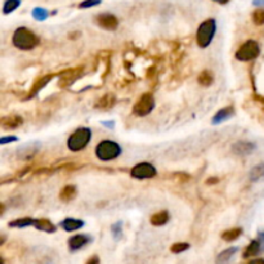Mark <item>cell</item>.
I'll return each mask as SVG.
<instances>
[{
    "instance_id": "1",
    "label": "cell",
    "mask_w": 264,
    "mask_h": 264,
    "mask_svg": "<svg viewBox=\"0 0 264 264\" xmlns=\"http://www.w3.org/2000/svg\"><path fill=\"white\" fill-rule=\"evenodd\" d=\"M12 42H13L14 47L18 49L31 50L39 44V38L27 27H20L14 31Z\"/></svg>"
},
{
    "instance_id": "2",
    "label": "cell",
    "mask_w": 264,
    "mask_h": 264,
    "mask_svg": "<svg viewBox=\"0 0 264 264\" xmlns=\"http://www.w3.org/2000/svg\"><path fill=\"white\" fill-rule=\"evenodd\" d=\"M90 138H92V130L89 128H79L70 136L69 141H67V147L73 152H78L88 146Z\"/></svg>"
},
{
    "instance_id": "3",
    "label": "cell",
    "mask_w": 264,
    "mask_h": 264,
    "mask_svg": "<svg viewBox=\"0 0 264 264\" xmlns=\"http://www.w3.org/2000/svg\"><path fill=\"white\" fill-rule=\"evenodd\" d=\"M215 31H217V22L214 18H209V20L204 21L197 28V34H196V42L200 48H206L210 45L211 40L214 38Z\"/></svg>"
},
{
    "instance_id": "4",
    "label": "cell",
    "mask_w": 264,
    "mask_h": 264,
    "mask_svg": "<svg viewBox=\"0 0 264 264\" xmlns=\"http://www.w3.org/2000/svg\"><path fill=\"white\" fill-rule=\"evenodd\" d=\"M120 153H121V147L110 139L100 142V145L95 148V155L101 161H111V160L119 157Z\"/></svg>"
},
{
    "instance_id": "5",
    "label": "cell",
    "mask_w": 264,
    "mask_h": 264,
    "mask_svg": "<svg viewBox=\"0 0 264 264\" xmlns=\"http://www.w3.org/2000/svg\"><path fill=\"white\" fill-rule=\"evenodd\" d=\"M260 54V47L255 40H248L237 49L236 58L241 62H249L258 58Z\"/></svg>"
},
{
    "instance_id": "6",
    "label": "cell",
    "mask_w": 264,
    "mask_h": 264,
    "mask_svg": "<svg viewBox=\"0 0 264 264\" xmlns=\"http://www.w3.org/2000/svg\"><path fill=\"white\" fill-rule=\"evenodd\" d=\"M155 107V98L151 93H145L141 95L133 107V114L137 116H147Z\"/></svg>"
},
{
    "instance_id": "7",
    "label": "cell",
    "mask_w": 264,
    "mask_h": 264,
    "mask_svg": "<svg viewBox=\"0 0 264 264\" xmlns=\"http://www.w3.org/2000/svg\"><path fill=\"white\" fill-rule=\"evenodd\" d=\"M131 177L137 179H148L157 174V170L150 162H139L131 169Z\"/></svg>"
},
{
    "instance_id": "8",
    "label": "cell",
    "mask_w": 264,
    "mask_h": 264,
    "mask_svg": "<svg viewBox=\"0 0 264 264\" xmlns=\"http://www.w3.org/2000/svg\"><path fill=\"white\" fill-rule=\"evenodd\" d=\"M95 22H97V25L100 26V27L109 31L116 30L117 26H119V20H117L114 14H110V13L98 14L97 18H95Z\"/></svg>"
},
{
    "instance_id": "9",
    "label": "cell",
    "mask_w": 264,
    "mask_h": 264,
    "mask_svg": "<svg viewBox=\"0 0 264 264\" xmlns=\"http://www.w3.org/2000/svg\"><path fill=\"white\" fill-rule=\"evenodd\" d=\"M23 124V119L18 115H8V116L2 117L0 120V126L4 129V130H13L17 129L18 126H21Z\"/></svg>"
},
{
    "instance_id": "10",
    "label": "cell",
    "mask_w": 264,
    "mask_h": 264,
    "mask_svg": "<svg viewBox=\"0 0 264 264\" xmlns=\"http://www.w3.org/2000/svg\"><path fill=\"white\" fill-rule=\"evenodd\" d=\"M92 241L90 236L88 235H75V236L69 239V248L71 251H76L79 249L84 248L85 245H88Z\"/></svg>"
},
{
    "instance_id": "11",
    "label": "cell",
    "mask_w": 264,
    "mask_h": 264,
    "mask_svg": "<svg viewBox=\"0 0 264 264\" xmlns=\"http://www.w3.org/2000/svg\"><path fill=\"white\" fill-rule=\"evenodd\" d=\"M263 249H264V245L263 242L260 241V239L253 240V241L245 248L244 253H242V258L248 259V258H253V256H256L260 251H263Z\"/></svg>"
},
{
    "instance_id": "12",
    "label": "cell",
    "mask_w": 264,
    "mask_h": 264,
    "mask_svg": "<svg viewBox=\"0 0 264 264\" xmlns=\"http://www.w3.org/2000/svg\"><path fill=\"white\" fill-rule=\"evenodd\" d=\"M256 146L254 145L253 142H245V141H240V142L235 143L234 147H232V151H234L236 155L240 156H245L249 155V153L253 152L255 150Z\"/></svg>"
},
{
    "instance_id": "13",
    "label": "cell",
    "mask_w": 264,
    "mask_h": 264,
    "mask_svg": "<svg viewBox=\"0 0 264 264\" xmlns=\"http://www.w3.org/2000/svg\"><path fill=\"white\" fill-rule=\"evenodd\" d=\"M32 227H35L37 229H39V231L47 232V234H54L57 229L56 225L48 219H35Z\"/></svg>"
},
{
    "instance_id": "14",
    "label": "cell",
    "mask_w": 264,
    "mask_h": 264,
    "mask_svg": "<svg viewBox=\"0 0 264 264\" xmlns=\"http://www.w3.org/2000/svg\"><path fill=\"white\" fill-rule=\"evenodd\" d=\"M234 107H224V109L219 110V111L217 112V114L214 115V117H213V124H220V122H223L224 120L229 119V117H232V115H234Z\"/></svg>"
},
{
    "instance_id": "15",
    "label": "cell",
    "mask_w": 264,
    "mask_h": 264,
    "mask_svg": "<svg viewBox=\"0 0 264 264\" xmlns=\"http://www.w3.org/2000/svg\"><path fill=\"white\" fill-rule=\"evenodd\" d=\"M83 225H84L83 220L74 219V218H67V219H64L63 222L61 223V227L63 228L64 231H67V232L76 231V229L81 228Z\"/></svg>"
},
{
    "instance_id": "16",
    "label": "cell",
    "mask_w": 264,
    "mask_h": 264,
    "mask_svg": "<svg viewBox=\"0 0 264 264\" xmlns=\"http://www.w3.org/2000/svg\"><path fill=\"white\" fill-rule=\"evenodd\" d=\"M169 220V213L167 210L158 211L151 217V224L156 225V227H161V225L167 224Z\"/></svg>"
},
{
    "instance_id": "17",
    "label": "cell",
    "mask_w": 264,
    "mask_h": 264,
    "mask_svg": "<svg viewBox=\"0 0 264 264\" xmlns=\"http://www.w3.org/2000/svg\"><path fill=\"white\" fill-rule=\"evenodd\" d=\"M114 105H115L114 95L106 94L97 101V103H95L94 107L95 109H100V110H109V109H111Z\"/></svg>"
},
{
    "instance_id": "18",
    "label": "cell",
    "mask_w": 264,
    "mask_h": 264,
    "mask_svg": "<svg viewBox=\"0 0 264 264\" xmlns=\"http://www.w3.org/2000/svg\"><path fill=\"white\" fill-rule=\"evenodd\" d=\"M76 196V187L75 186H66L64 188H62L61 193H59V199L64 203H69L73 199H75Z\"/></svg>"
},
{
    "instance_id": "19",
    "label": "cell",
    "mask_w": 264,
    "mask_h": 264,
    "mask_svg": "<svg viewBox=\"0 0 264 264\" xmlns=\"http://www.w3.org/2000/svg\"><path fill=\"white\" fill-rule=\"evenodd\" d=\"M249 178L251 182H258L260 179H264V162H260L250 170Z\"/></svg>"
},
{
    "instance_id": "20",
    "label": "cell",
    "mask_w": 264,
    "mask_h": 264,
    "mask_svg": "<svg viewBox=\"0 0 264 264\" xmlns=\"http://www.w3.org/2000/svg\"><path fill=\"white\" fill-rule=\"evenodd\" d=\"M237 253V248H229V249H225L224 251L218 255L217 258V264H227L228 261L231 260L232 256Z\"/></svg>"
},
{
    "instance_id": "21",
    "label": "cell",
    "mask_w": 264,
    "mask_h": 264,
    "mask_svg": "<svg viewBox=\"0 0 264 264\" xmlns=\"http://www.w3.org/2000/svg\"><path fill=\"white\" fill-rule=\"evenodd\" d=\"M242 234V229L240 227L237 228H231V229H227V231H224L222 234V239L224 240V241H235V240L239 239L240 236H241Z\"/></svg>"
},
{
    "instance_id": "22",
    "label": "cell",
    "mask_w": 264,
    "mask_h": 264,
    "mask_svg": "<svg viewBox=\"0 0 264 264\" xmlns=\"http://www.w3.org/2000/svg\"><path fill=\"white\" fill-rule=\"evenodd\" d=\"M34 222H35L34 218H21V219H16V220H12V222H9V227H12V228L30 227V225H34Z\"/></svg>"
},
{
    "instance_id": "23",
    "label": "cell",
    "mask_w": 264,
    "mask_h": 264,
    "mask_svg": "<svg viewBox=\"0 0 264 264\" xmlns=\"http://www.w3.org/2000/svg\"><path fill=\"white\" fill-rule=\"evenodd\" d=\"M52 78H53V75H48V76H44V78L39 79V80H38V83L35 84L32 89H31V92H30V94H28V97H34V95L37 94V93L39 92V90H42L43 88H44V86L47 85L48 83H49V80Z\"/></svg>"
},
{
    "instance_id": "24",
    "label": "cell",
    "mask_w": 264,
    "mask_h": 264,
    "mask_svg": "<svg viewBox=\"0 0 264 264\" xmlns=\"http://www.w3.org/2000/svg\"><path fill=\"white\" fill-rule=\"evenodd\" d=\"M213 80H214V78H213V75L210 74V71H208V70H204L203 73L199 75V84L203 86H209L213 84Z\"/></svg>"
},
{
    "instance_id": "25",
    "label": "cell",
    "mask_w": 264,
    "mask_h": 264,
    "mask_svg": "<svg viewBox=\"0 0 264 264\" xmlns=\"http://www.w3.org/2000/svg\"><path fill=\"white\" fill-rule=\"evenodd\" d=\"M21 6V0H7L3 7V13L9 14Z\"/></svg>"
},
{
    "instance_id": "26",
    "label": "cell",
    "mask_w": 264,
    "mask_h": 264,
    "mask_svg": "<svg viewBox=\"0 0 264 264\" xmlns=\"http://www.w3.org/2000/svg\"><path fill=\"white\" fill-rule=\"evenodd\" d=\"M48 16H49V12L45 8L37 7V8L32 9V17L37 21H45L48 18Z\"/></svg>"
},
{
    "instance_id": "27",
    "label": "cell",
    "mask_w": 264,
    "mask_h": 264,
    "mask_svg": "<svg viewBox=\"0 0 264 264\" xmlns=\"http://www.w3.org/2000/svg\"><path fill=\"white\" fill-rule=\"evenodd\" d=\"M188 249H189V244H187V242H177V244L172 245L170 251H172L173 254H179L188 250Z\"/></svg>"
},
{
    "instance_id": "28",
    "label": "cell",
    "mask_w": 264,
    "mask_h": 264,
    "mask_svg": "<svg viewBox=\"0 0 264 264\" xmlns=\"http://www.w3.org/2000/svg\"><path fill=\"white\" fill-rule=\"evenodd\" d=\"M253 21L255 25L258 26H261L264 25V9L259 8L256 9L255 12L253 13Z\"/></svg>"
},
{
    "instance_id": "29",
    "label": "cell",
    "mask_w": 264,
    "mask_h": 264,
    "mask_svg": "<svg viewBox=\"0 0 264 264\" xmlns=\"http://www.w3.org/2000/svg\"><path fill=\"white\" fill-rule=\"evenodd\" d=\"M121 228H122L121 222L115 223V224L112 225V227H111V229H112V235H114L115 239L119 240L120 237H121V234H122V229H121Z\"/></svg>"
},
{
    "instance_id": "30",
    "label": "cell",
    "mask_w": 264,
    "mask_h": 264,
    "mask_svg": "<svg viewBox=\"0 0 264 264\" xmlns=\"http://www.w3.org/2000/svg\"><path fill=\"white\" fill-rule=\"evenodd\" d=\"M100 3L101 0H85V2H83L79 7H80V8H90V7L98 6Z\"/></svg>"
},
{
    "instance_id": "31",
    "label": "cell",
    "mask_w": 264,
    "mask_h": 264,
    "mask_svg": "<svg viewBox=\"0 0 264 264\" xmlns=\"http://www.w3.org/2000/svg\"><path fill=\"white\" fill-rule=\"evenodd\" d=\"M17 137L16 136H7V137H3V138H0V143L2 145H6V143H9V142H16L17 141Z\"/></svg>"
},
{
    "instance_id": "32",
    "label": "cell",
    "mask_w": 264,
    "mask_h": 264,
    "mask_svg": "<svg viewBox=\"0 0 264 264\" xmlns=\"http://www.w3.org/2000/svg\"><path fill=\"white\" fill-rule=\"evenodd\" d=\"M86 264H100V256L98 255H93L88 259Z\"/></svg>"
},
{
    "instance_id": "33",
    "label": "cell",
    "mask_w": 264,
    "mask_h": 264,
    "mask_svg": "<svg viewBox=\"0 0 264 264\" xmlns=\"http://www.w3.org/2000/svg\"><path fill=\"white\" fill-rule=\"evenodd\" d=\"M253 4L255 7H264V0H253Z\"/></svg>"
},
{
    "instance_id": "34",
    "label": "cell",
    "mask_w": 264,
    "mask_h": 264,
    "mask_svg": "<svg viewBox=\"0 0 264 264\" xmlns=\"http://www.w3.org/2000/svg\"><path fill=\"white\" fill-rule=\"evenodd\" d=\"M249 264H264V259H254Z\"/></svg>"
},
{
    "instance_id": "35",
    "label": "cell",
    "mask_w": 264,
    "mask_h": 264,
    "mask_svg": "<svg viewBox=\"0 0 264 264\" xmlns=\"http://www.w3.org/2000/svg\"><path fill=\"white\" fill-rule=\"evenodd\" d=\"M213 2H217V3L219 4H227L229 0H213Z\"/></svg>"
},
{
    "instance_id": "36",
    "label": "cell",
    "mask_w": 264,
    "mask_h": 264,
    "mask_svg": "<svg viewBox=\"0 0 264 264\" xmlns=\"http://www.w3.org/2000/svg\"><path fill=\"white\" fill-rule=\"evenodd\" d=\"M211 182H218V178H211V179H208V183L209 184H213Z\"/></svg>"
}]
</instances>
